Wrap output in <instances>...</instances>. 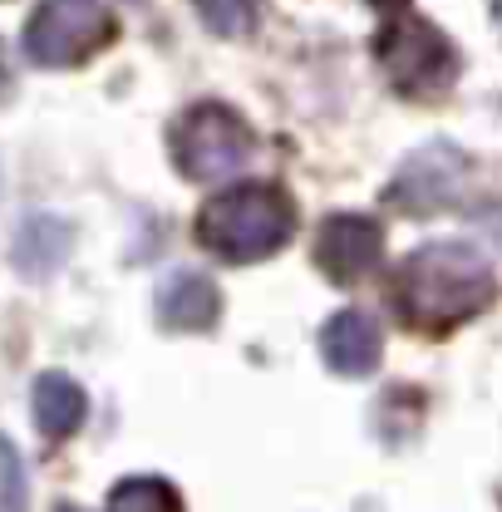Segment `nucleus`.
Returning <instances> with one entry per match:
<instances>
[{"label": "nucleus", "mask_w": 502, "mask_h": 512, "mask_svg": "<svg viewBox=\"0 0 502 512\" xmlns=\"http://www.w3.org/2000/svg\"><path fill=\"white\" fill-rule=\"evenodd\" d=\"M498 296L493 261L463 242H429L404 256L394 271V301L399 316L424 335H448L473 316H483Z\"/></svg>", "instance_id": "1"}, {"label": "nucleus", "mask_w": 502, "mask_h": 512, "mask_svg": "<svg viewBox=\"0 0 502 512\" xmlns=\"http://www.w3.org/2000/svg\"><path fill=\"white\" fill-rule=\"evenodd\" d=\"M291 232H296V207L271 183H237L207 197L197 212V242L222 261H261L281 252Z\"/></svg>", "instance_id": "2"}, {"label": "nucleus", "mask_w": 502, "mask_h": 512, "mask_svg": "<svg viewBox=\"0 0 502 512\" xmlns=\"http://www.w3.org/2000/svg\"><path fill=\"white\" fill-rule=\"evenodd\" d=\"M375 55L384 64V79L399 94H409V99H439L458 79V50H453V40L443 35L439 25L414 20V15L384 25V35L375 40Z\"/></svg>", "instance_id": "3"}, {"label": "nucleus", "mask_w": 502, "mask_h": 512, "mask_svg": "<svg viewBox=\"0 0 502 512\" xmlns=\"http://www.w3.org/2000/svg\"><path fill=\"white\" fill-rule=\"evenodd\" d=\"M251 158V128L227 104H197L173 128V163L192 183L237 178Z\"/></svg>", "instance_id": "4"}, {"label": "nucleus", "mask_w": 502, "mask_h": 512, "mask_svg": "<svg viewBox=\"0 0 502 512\" xmlns=\"http://www.w3.org/2000/svg\"><path fill=\"white\" fill-rule=\"evenodd\" d=\"M114 40V15L99 0H45L25 25V55L40 69H69Z\"/></svg>", "instance_id": "5"}, {"label": "nucleus", "mask_w": 502, "mask_h": 512, "mask_svg": "<svg viewBox=\"0 0 502 512\" xmlns=\"http://www.w3.org/2000/svg\"><path fill=\"white\" fill-rule=\"evenodd\" d=\"M468 173H473L468 153H458L453 143H429L394 173L384 197L394 207H409V212H434V207H448V202L463 197Z\"/></svg>", "instance_id": "6"}, {"label": "nucleus", "mask_w": 502, "mask_h": 512, "mask_svg": "<svg viewBox=\"0 0 502 512\" xmlns=\"http://www.w3.org/2000/svg\"><path fill=\"white\" fill-rule=\"evenodd\" d=\"M379 256H384V227L375 217H365V212H335L315 232V266L335 286L365 281L379 266Z\"/></svg>", "instance_id": "7"}, {"label": "nucleus", "mask_w": 502, "mask_h": 512, "mask_svg": "<svg viewBox=\"0 0 502 512\" xmlns=\"http://www.w3.org/2000/svg\"><path fill=\"white\" fill-rule=\"evenodd\" d=\"M379 325L365 311H335L320 330V360L345 375V380H365L379 370Z\"/></svg>", "instance_id": "8"}, {"label": "nucleus", "mask_w": 502, "mask_h": 512, "mask_svg": "<svg viewBox=\"0 0 502 512\" xmlns=\"http://www.w3.org/2000/svg\"><path fill=\"white\" fill-rule=\"evenodd\" d=\"M153 311H158V325H168V330H188V335L192 330H212L217 316H222L217 281L202 276V271H173V276H163Z\"/></svg>", "instance_id": "9"}, {"label": "nucleus", "mask_w": 502, "mask_h": 512, "mask_svg": "<svg viewBox=\"0 0 502 512\" xmlns=\"http://www.w3.org/2000/svg\"><path fill=\"white\" fill-rule=\"evenodd\" d=\"M74 247V232H69V222L60 217H50V212H30L25 222H20V232H15V271L20 276H30V281H45V276H55L64 266V256Z\"/></svg>", "instance_id": "10"}, {"label": "nucleus", "mask_w": 502, "mask_h": 512, "mask_svg": "<svg viewBox=\"0 0 502 512\" xmlns=\"http://www.w3.org/2000/svg\"><path fill=\"white\" fill-rule=\"evenodd\" d=\"M30 399H35V429H40L45 439L79 434V424H84V414H89V394L69 380V375H60V370L40 375Z\"/></svg>", "instance_id": "11"}, {"label": "nucleus", "mask_w": 502, "mask_h": 512, "mask_svg": "<svg viewBox=\"0 0 502 512\" xmlns=\"http://www.w3.org/2000/svg\"><path fill=\"white\" fill-rule=\"evenodd\" d=\"M104 512H188V508H183V493L168 478H124V483H114Z\"/></svg>", "instance_id": "12"}, {"label": "nucleus", "mask_w": 502, "mask_h": 512, "mask_svg": "<svg viewBox=\"0 0 502 512\" xmlns=\"http://www.w3.org/2000/svg\"><path fill=\"white\" fill-rule=\"evenodd\" d=\"M25 493H30L25 463L10 439H0V512H25Z\"/></svg>", "instance_id": "13"}, {"label": "nucleus", "mask_w": 502, "mask_h": 512, "mask_svg": "<svg viewBox=\"0 0 502 512\" xmlns=\"http://www.w3.org/2000/svg\"><path fill=\"white\" fill-rule=\"evenodd\" d=\"M197 10H202V20H207L217 35H242L251 25L256 0H197Z\"/></svg>", "instance_id": "14"}, {"label": "nucleus", "mask_w": 502, "mask_h": 512, "mask_svg": "<svg viewBox=\"0 0 502 512\" xmlns=\"http://www.w3.org/2000/svg\"><path fill=\"white\" fill-rule=\"evenodd\" d=\"M10 94V69H5V50H0V99Z\"/></svg>", "instance_id": "15"}, {"label": "nucleus", "mask_w": 502, "mask_h": 512, "mask_svg": "<svg viewBox=\"0 0 502 512\" xmlns=\"http://www.w3.org/2000/svg\"><path fill=\"white\" fill-rule=\"evenodd\" d=\"M370 5H404V0H370Z\"/></svg>", "instance_id": "16"}, {"label": "nucleus", "mask_w": 502, "mask_h": 512, "mask_svg": "<svg viewBox=\"0 0 502 512\" xmlns=\"http://www.w3.org/2000/svg\"><path fill=\"white\" fill-rule=\"evenodd\" d=\"M55 512H84V508H69V503H60V508H55Z\"/></svg>", "instance_id": "17"}, {"label": "nucleus", "mask_w": 502, "mask_h": 512, "mask_svg": "<svg viewBox=\"0 0 502 512\" xmlns=\"http://www.w3.org/2000/svg\"><path fill=\"white\" fill-rule=\"evenodd\" d=\"M498 10H502V5H498Z\"/></svg>", "instance_id": "18"}]
</instances>
